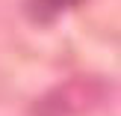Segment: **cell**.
I'll list each match as a JSON object with an SVG mask.
<instances>
[{"mask_svg": "<svg viewBox=\"0 0 121 116\" xmlns=\"http://www.w3.org/2000/svg\"><path fill=\"white\" fill-rule=\"evenodd\" d=\"M98 83L95 81H71L62 86L50 89L47 95H41L33 104V116H77L86 113L89 107H95L100 101Z\"/></svg>", "mask_w": 121, "mask_h": 116, "instance_id": "1", "label": "cell"}, {"mask_svg": "<svg viewBox=\"0 0 121 116\" xmlns=\"http://www.w3.org/2000/svg\"><path fill=\"white\" fill-rule=\"evenodd\" d=\"M68 3H77V0H30L27 12H30V18L35 24H50Z\"/></svg>", "mask_w": 121, "mask_h": 116, "instance_id": "2", "label": "cell"}]
</instances>
